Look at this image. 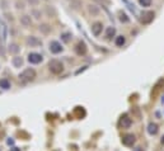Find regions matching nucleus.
Here are the masks:
<instances>
[{"mask_svg":"<svg viewBox=\"0 0 164 151\" xmlns=\"http://www.w3.org/2000/svg\"><path fill=\"white\" fill-rule=\"evenodd\" d=\"M49 67H50V71L56 75L61 74L64 71V65L61 61H59V60H51L49 64Z\"/></svg>","mask_w":164,"mask_h":151,"instance_id":"nucleus-1","label":"nucleus"},{"mask_svg":"<svg viewBox=\"0 0 164 151\" xmlns=\"http://www.w3.org/2000/svg\"><path fill=\"white\" fill-rule=\"evenodd\" d=\"M36 78V71L33 69H26L21 75H19V79L23 80V81H31Z\"/></svg>","mask_w":164,"mask_h":151,"instance_id":"nucleus-2","label":"nucleus"},{"mask_svg":"<svg viewBox=\"0 0 164 151\" xmlns=\"http://www.w3.org/2000/svg\"><path fill=\"white\" fill-rule=\"evenodd\" d=\"M0 40L3 43H5L8 40V27L5 24V22L0 19Z\"/></svg>","mask_w":164,"mask_h":151,"instance_id":"nucleus-3","label":"nucleus"},{"mask_svg":"<svg viewBox=\"0 0 164 151\" xmlns=\"http://www.w3.org/2000/svg\"><path fill=\"white\" fill-rule=\"evenodd\" d=\"M63 50H64V47L61 46L60 42H57V41L50 42V51L52 54H60V52H63Z\"/></svg>","mask_w":164,"mask_h":151,"instance_id":"nucleus-4","label":"nucleus"},{"mask_svg":"<svg viewBox=\"0 0 164 151\" xmlns=\"http://www.w3.org/2000/svg\"><path fill=\"white\" fill-rule=\"evenodd\" d=\"M42 60H43L42 55L37 54V52H32L28 55V61H29L31 64H40V62H42Z\"/></svg>","mask_w":164,"mask_h":151,"instance_id":"nucleus-5","label":"nucleus"},{"mask_svg":"<svg viewBox=\"0 0 164 151\" xmlns=\"http://www.w3.org/2000/svg\"><path fill=\"white\" fill-rule=\"evenodd\" d=\"M154 18V13L153 12H144L141 14V22L144 24H148V23H150Z\"/></svg>","mask_w":164,"mask_h":151,"instance_id":"nucleus-6","label":"nucleus"},{"mask_svg":"<svg viewBox=\"0 0 164 151\" xmlns=\"http://www.w3.org/2000/svg\"><path fill=\"white\" fill-rule=\"evenodd\" d=\"M102 31H103V24L101 22H96L92 26V32L94 36H99L102 33Z\"/></svg>","mask_w":164,"mask_h":151,"instance_id":"nucleus-7","label":"nucleus"},{"mask_svg":"<svg viewBox=\"0 0 164 151\" xmlns=\"http://www.w3.org/2000/svg\"><path fill=\"white\" fill-rule=\"evenodd\" d=\"M27 45H29L31 47H37V46L42 45V42L37 38V37L31 36V37H28V38H27Z\"/></svg>","mask_w":164,"mask_h":151,"instance_id":"nucleus-8","label":"nucleus"},{"mask_svg":"<svg viewBox=\"0 0 164 151\" xmlns=\"http://www.w3.org/2000/svg\"><path fill=\"white\" fill-rule=\"evenodd\" d=\"M122 142L126 146H132L135 144V136L134 135H126L122 139Z\"/></svg>","mask_w":164,"mask_h":151,"instance_id":"nucleus-9","label":"nucleus"},{"mask_svg":"<svg viewBox=\"0 0 164 151\" xmlns=\"http://www.w3.org/2000/svg\"><path fill=\"white\" fill-rule=\"evenodd\" d=\"M121 127L122 128H129V127L131 126V123H132V121H131V118L130 117H127V116H124L122 118H121Z\"/></svg>","mask_w":164,"mask_h":151,"instance_id":"nucleus-10","label":"nucleus"},{"mask_svg":"<svg viewBox=\"0 0 164 151\" xmlns=\"http://www.w3.org/2000/svg\"><path fill=\"white\" fill-rule=\"evenodd\" d=\"M76 52H78L79 55H85V52H87V46H85V43H84V42H79V43L76 45Z\"/></svg>","mask_w":164,"mask_h":151,"instance_id":"nucleus-11","label":"nucleus"},{"mask_svg":"<svg viewBox=\"0 0 164 151\" xmlns=\"http://www.w3.org/2000/svg\"><path fill=\"white\" fill-rule=\"evenodd\" d=\"M158 125H155V123H149V126H148V132L150 135H157L158 133Z\"/></svg>","mask_w":164,"mask_h":151,"instance_id":"nucleus-12","label":"nucleus"},{"mask_svg":"<svg viewBox=\"0 0 164 151\" xmlns=\"http://www.w3.org/2000/svg\"><path fill=\"white\" fill-rule=\"evenodd\" d=\"M0 88L9 89L10 88V81H9L8 79H0Z\"/></svg>","mask_w":164,"mask_h":151,"instance_id":"nucleus-13","label":"nucleus"},{"mask_svg":"<svg viewBox=\"0 0 164 151\" xmlns=\"http://www.w3.org/2000/svg\"><path fill=\"white\" fill-rule=\"evenodd\" d=\"M13 65L15 66V67H21V66L23 65V59L19 57V56H17V57L13 59Z\"/></svg>","mask_w":164,"mask_h":151,"instance_id":"nucleus-14","label":"nucleus"},{"mask_svg":"<svg viewBox=\"0 0 164 151\" xmlns=\"http://www.w3.org/2000/svg\"><path fill=\"white\" fill-rule=\"evenodd\" d=\"M21 23L23 26H31V17H28V15H23L21 18Z\"/></svg>","mask_w":164,"mask_h":151,"instance_id":"nucleus-15","label":"nucleus"},{"mask_svg":"<svg viewBox=\"0 0 164 151\" xmlns=\"http://www.w3.org/2000/svg\"><path fill=\"white\" fill-rule=\"evenodd\" d=\"M125 42H126V38L124 36H118L116 38V46H118V47H122L125 45Z\"/></svg>","mask_w":164,"mask_h":151,"instance_id":"nucleus-16","label":"nucleus"},{"mask_svg":"<svg viewBox=\"0 0 164 151\" xmlns=\"http://www.w3.org/2000/svg\"><path fill=\"white\" fill-rule=\"evenodd\" d=\"M115 33H116V29H115V28H113V27H110L108 29H107V32H106V37L110 40V38H112V37L115 36Z\"/></svg>","mask_w":164,"mask_h":151,"instance_id":"nucleus-17","label":"nucleus"},{"mask_svg":"<svg viewBox=\"0 0 164 151\" xmlns=\"http://www.w3.org/2000/svg\"><path fill=\"white\" fill-rule=\"evenodd\" d=\"M9 51H10L12 54H17L18 51H19V47H18V45L13 43V45H10V46H9Z\"/></svg>","mask_w":164,"mask_h":151,"instance_id":"nucleus-18","label":"nucleus"},{"mask_svg":"<svg viewBox=\"0 0 164 151\" xmlns=\"http://www.w3.org/2000/svg\"><path fill=\"white\" fill-rule=\"evenodd\" d=\"M139 3H140V5H143L145 8L151 5V0H139Z\"/></svg>","mask_w":164,"mask_h":151,"instance_id":"nucleus-19","label":"nucleus"},{"mask_svg":"<svg viewBox=\"0 0 164 151\" xmlns=\"http://www.w3.org/2000/svg\"><path fill=\"white\" fill-rule=\"evenodd\" d=\"M40 31H42V32H45V33H47V32L50 31V28H49V26H46V24H43V26H41V27H40Z\"/></svg>","mask_w":164,"mask_h":151,"instance_id":"nucleus-20","label":"nucleus"},{"mask_svg":"<svg viewBox=\"0 0 164 151\" xmlns=\"http://www.w3.org/2000/svg\"><path fill=\"white\" fill-rule=\"evenodd\" d=\"M69 37H70V34H69V33H64V34H63V40H64L65 42H68V41L70 40Z\"/></svg>","mask_w":164,"mask_h":151,"instance_id":"nucleus-21","label":"nucleus"},{"mask_svg":"<svg viewBox=\"0 0 164 151\" xmlns=\"http://www.w3.org/2000/svg\"><path fill=\"white\" fill-rule=\"evenodd\" d=\"M120 19H121V22H127L129 19H127V18H126V14H121V17H120Z\"/></svg>","mask_w":164,"mask_h":151,"instance_id":"nucleus-22","label":"nucleus"},{"mask_svg":"<svg viewBox=\"0 0 164 151\" xmlns=\"http://www.w3.org/2000/svg\"><path fill=\"white\" fill-rule=\"evenodd\" d=\"M28 3H29L31 5H37V4H38V0H28Z\"/></svg>","mask_w":164,"mask_h":151,"instance_id":"nucleus-23","label":"nucleus"},{"mask_svg":"<svg viewBox=\"0 0 164 151\" xmlns=\"http://www.w3.org/2000/svg\"><path fill=\"white\" fill-rule=\"evenodd\" d=\"M89 12H90V13L93 12V13H94V14H97V13H98V10H97V9H94V8H92V5H90V7H89Z\"/></svg>","mask_w":164,"mask_h":151,"instance_id":"nucleus-24","label":"nucleus"},{"mask_svg":"<svg viewBox=\"0 0 164 151\" xmlns=\"http://www.w3.org/2000/svg\"><path fill=\"white\" fill-rule=\"evenodd\" d=\"M0 151H1V150H0Z\"/></svg>","mask_w":164,"mask_h":151,"instance_id":"nucleus-25","label":"nucleus"}]
</instances>
